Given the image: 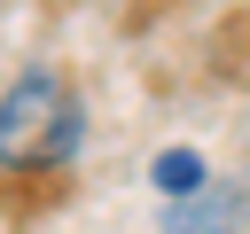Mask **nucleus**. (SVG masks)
<instances>
[{
    "label": "nucleus",
    "mask_w": 250,
    "mask_h": 234,
    "mask_svg": "<svg viewBox=\"0 0 250 234\" xmlns=\"http://www.w3.org/2000/svg\"><path fill=\"white\" fill-rule=\"evenodd\" d=\"M86 140V109L62 70L31 62L0 94V172H62Z\"/></svg>",
    "instance_id": "obj_1"
},
{
    "label": "nucleus",
    "mask_w": 250,
    "mask_h": 234,
    "mask_svg": "<svg viewBox=\"0 0 250 234\" xmlns=\"http://www.w3.org/2000/svg\"><path fill=\"white\" fill-rule=\"evenodd\" d=\"M164 234H250V195L227 187V179H211L203 195H188V203L164 211Z\"/></svg>",
    "instance_id": "obj_2"
},
{
    "label": "nucleus",
    "mask_w": 250,
    "mask_h": 234,
    "mask_svg": "<svg viewBox=\"0 0 250 234\" xmlns=\"http://www.w3.org/2000/svg\"><path fill=\"white\" fill-rule=\"evenodd\" d=\"M148 179H156V195H172V203H188V195H203V187H211V164H203L195 148H156V164H148Z\"/></svg>",
    "instance_id": "obj_3"
}]
</instances>
